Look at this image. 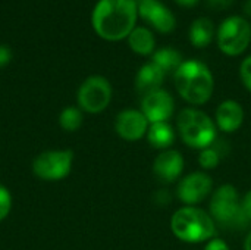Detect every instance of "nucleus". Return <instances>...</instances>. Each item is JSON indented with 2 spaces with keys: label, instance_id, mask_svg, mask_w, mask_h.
<instances>
[{
  "label": "nucleus",
  "instance_id": "20",
  "mask_svg": "<svg viewBox=\"0 0 251 250\" xmlns=\"http://www.w3.org/2000/svg\"><path fill=\"white\" fill-rule=\"evenodd\" d=\"M82 119H84V115L78 106H68L59 115V124L62 130L68 133L76 131L82 125Z\"/></svg>",
  "mask_w": 251,
  "mask_h": 250
},
{
  "label": "nucleus",
  "instance_id": "5",
  "mask_svg": "<svg viewBox=\"0 0 251 250\" xmlns=\"http://www.w3.org/2000/svg\"><path fill=\"white\" fill-rule=\"evenodd\" d=\"M178 133L181 140L193 149L203 150L216 140L215 121L197 108H185L176 118Z\"/></svg>",
  "mask_w": 251,
  "mask_h": 250
},
{
  "label": "nucleus",
  "instance_id": "14",
  "mask_svg": "<svg viewBox=\"0 0 251 250\" xmlns=\"http://www.w3.org/2000/svg\"><path fill=\"white\" fill-rule=\"evenodd\" d=\"M244 122V109L235 100H224L215 112V124L224 133H235Z\"/></svg>",
  "mask_w": 251,
  "mask_h": 250
},
{
  "label": "nucleus",
  "instance_id": "16",
  "mask_svg": "<svg viewBox=\"0 0 251 250\" xmlns=\"http://www.w3.org/2000/svg\"><path fill=\"white\" fill-rule=\"evenodd\" d=\"M216 38V27L215 22L207 16L196 18L188 28V40L197 49L209 47Z\"/></svg>",
  "mask_w": 251,
  "mask_h": 250
},
{
  "label": "nucleus",
  "instance_id": "8",
  "mask_svg": "<svg viewBox=\"0 0 251 250\" xmlns=\"http://www.w3.org/2000/svg\"><path fill=\"white\" fill-rule=\"evenodd\" d=\"M72 164V150H47L34 159L32 172L43 181H60L69 175Z\"/></svg>",
  "mask_w": 251,
  "mask_h": 250
},
{
  "label": "nucleus",
  "instance_id": "28",
  "mask_svg": "<svg viewBox=\"0 0 251 250\" xmlns=\"http://www.w3.org/2000/svg\"><path fill=\"white\" fill-rule=\"evenodd\" d=\"M12 60V50L7 46H0V68L6 66Z\"/></svg>",
  "mask_w": 251,
  "mask_h": 250
},
{
  "label": "nucleus",
  "instance_id": "30",
  "mask_svg": "<svg viewBox=\"0 0 251 250\" xmlns=\"http://www.w3.org/2000/svg\"><path fill=\"white\" fill-rule=\"evenodd\" d=\"M243 12H244V15H246V18L251 19V0H246V3H244V6H243Z\"/></svg>",
  "mask_w": 251,
  "mask_h": 250
},
{
  "label": "nucleus",
  "instance_id": "24",
  "mask_svg": "<svg viewBox=\"0 0 251 250\" xmlns=\"http://www.w3.org/2000/svg\"><path fill=\"white\" fill-rule=\"evenodd\" d=\"M235 0H206V4L210 10L215 12H222L226 9H231L234 6Z\"/></svg>",
  "mask_w": 251,
  "mask_h": 250
},
{
  "label": "nucleus",
  "instance_id": "18",
  "mask_svg": "<svg viewBox=\"0 0 251 250\" xmlns=\"http://www.w3.org/2000/svg\"><path fill=\"white\" fill-rule=\"evenodd\" d=\"M147 140L151 147L159 150H168L175 143V130L168 122L150 124L147 131Z\"/></svg>",
  "mask_w": 251,
  "mask_h": 250
},
{
  "label": "nucleus",
  "instance_id": "1",
  "mask_svg": "<svg viewBox=\"0 0 251 250\" xmlns=\"http://www.w3.org/2000/svg\"><path fill=\"white\" fill-rule=\"evenodd\" d=\"M137 21L135 0H99L91 13L93 29L106 41L125 40L137 27Z\"/></svg>",
  "mask_w": 251,
  "mask_h": 250
},
{
  "label": "nucleus",
  "instance_id": "11",
  "mask_svg": "<svg viewBox=\"0 0 251 250\" xmlns=\"http://www.w3.org/2000/svg\"><path fill=\"white\" fill-rule=\"evenodd\" d=\"M174 111H175V100L172 94L163 88L146 94L141 100V112L147 118L149 124L168 122Z\"/></svg>",
  "mask_w": 251,
  "mask_h": 250
},
{
  "label": "nucleus",
  "instance_id": "21",
  "mask_svg": "<svg viewBox=\"0 0 251 250\" xmlns=\"http://www.w3.org/2000/svg\"><path fill=\"white\" fill-rule=\"evenodd\" d=\"M221 161H222L221 155H219L212 146L203 149V150L200 152V155H199V165H200L204 171L218 168V165L221 164Z\"/></svg>",
  "mask_w": 251,
  "mask_h": 250
},
{
  "label": "nucleus",
  "instance_id": "2",
  "mask_svg": "<svg viewBox=\"0 0 251 250\" xmlns=\"http://www.w3.org/2000/svg\"><path fill=\"white\" fill-rule=\"evenodd\" d=\"M178 94L193 106H201L210 100L215 91V78L210 68L197 59L184 60L174 74Z\"/></svg>",
  "mask_w": 251,
  "mask_h": 250
},
{
  "label": "nucleus",
  "instance_id": "27",
  "mask_svg": "<svg viewBox=\"0 0 251 250\" xmlns=\"http://www.w3.org/2000/svg\"><path fill=\"white\" fill-rule=\"evenodd\" d=\"M241 208L244 215L247 217V220L251 222V190L246 193V196L241 199Z\"/></svg>",
  "mask_w": 251,
  "mask_h": 250
},
{
  "label": "nucleus",
  "instance_id": "15",
  "mask_svg": "<svg viewBox=\"0 0 251 250\" xmlns=\"http://www.w3.org/2000/svg\"><path fill=\"white\" fill-rule=\"evenodd\" d=\"M165 77H166V74L156 63H153L150 60L138 69V72L135 75V88L144 97L146 94H150V93L162 88Z\"/></svg>",
  "mask_w": 251,
  "mask_h": 250
},
{
  "label": "nucleus",
  "instance_id": "23",
  "mask_svg": "<svg viewBox=\"0 0 251 250\" xmlns=\"http://www.w3.org/2000/svg\"><path fill=\"white\" fill-rule=\"evenodd\" d=\"M240 78L244 87L251 93V55L247 56L240 65Z\"/></svg>",
  "mask_w": 251,
  "mask_h": 250
},
{
  "label": "nucleus",
  "instance_id": "31",
  "mask_svg": "<svg viewBox=\"0 0 251 250\" xmlns=\"http://www.w3.org/2000/svg\"><path fill=\"white\" fill-rule=\"evenodd\" d=\"M244 250H251V231L247 234V237L244 240Z\"/></svg>",
  "mask_w": 251,
  "mask_h": 250
},
{
  "label": "nucleus",
  "instance_id": "19",
  "mask_svg": "<svg viewBox=\"0 0 251 250\" xmlns=\"http://www.w3.org/2000/svg\"><path fill=\"white\" fill-rule=\"evenodd\" d=\"M151 62L156 63L166 75L175 74V71L182 65L184 57L179 50L175 47H160L151 55Z\"/></svg>",
  "mask_w": 251,
  "mask_h": 250
},
{
  "label": "nucleus",
  "instance_id": "10",
  "mask_svg": "<svg viewBox=\"0 0 251 250\" xmlns=\"http://www.w3.org/2000/svg\"><path fill=\"white\" fill-rule=\"evenodd\" d=\"M138 4V18L160 34H171L176 28L174 12L160 0H144Z\"/></svg>",
  "mask_w": 251,
  "mask_h": 250
},
{
  "label": "nucleus",
  "instance_id": "4",
  "mask_svg": "<svg viewBox=\"0 0 251 250\" xmlns=\"http://www.w3.org/2000/svg\"><path fill=\"white\" fill-rule=\"evenodd\" d=\"M209 208L215 222L225 230L241 231L250 224L243 212L238 190L232 184H224L218 187L212 194Z\"/></svg>",
  "mask_w": 251,
  "mask_h": 250
},
{
  "label": "nucleus",
  "instance_id": "13",
  "mask_svg": "<svg viewBox=\"0 0 251 250\" xmlns=\"http://www.w3.org/2000/svg\"><path fill=\"white\" fill-rule=\"evenodd\" d=\"M184 171V158L178 150H163L153 162V174L162 184L175 183Z\"/></svg>",
  "mask_w": 251,
  "mask_h": 250
},
{
  "label": "nucleus",
  "instance_id": "29",
  "mask_svg": "<svg viewBox=\"0 0 251 250\" xmlns=\"http://www.w3.org/2000/svg\"><path fill=\"white\" fill-rule=\"evenodd\" d=\"M174 1H175L178 6H181V7L191 9V7H194V6H197L200 0H174Z\"/></svg>",
  "mask_w": 251,
  "mask_h": 250
},
{
  "label": "nucleus",
  "instance_id": "17",
  "mask_svg": "<svg viewBox=\"0 0 251 250\" xmlns=\"http://www.w3.org/2000/svg\"><path fill=\"white\" fill-rule=\"evenodd\" d=\"M126 40L129 49L140 56H151L156 52V37L149 27L137 25Z\"/></svg>",
  "mask_w": 251,
  "mask_h": 250
},
{
  "label": "nucleus",
  "instance_id": "7",
  "mask_svg": "<svg viewBox=\"0 0 251 250\" xmlns=\"http://www.w3.org/2000/svg\"><path fill=\"white\" fill-rule=\"evenodd\" d=\"M112 84L101 75L88 77L78 88V108L87 113L103 112L112 100Z\"/></svg>",
  "mask_w": 251,
  "mask_h": 250
},
{
  "label": "nucleus",
  "instance_id": "6",
  "mask_svg": "<svg viewBox=\"0 0 251 250\" xmlns=\"http://www.w3.org/2000/svg\"><path fill=\"white\" fill-rule=\"evenodd\" d=\"M219 50L229 57L243 55L251 43V22L241 15H229L216 28Z\"/></svg>",
  "mask_w": 251,
  "mask_h": 250
},
{
  "label": "nucleus",
  "instance_id": "9",
  "mask_svg": "<svg viewBox=\"0 0 251 250\" xmlns=\"http://www.w3.org/2000/svg\"><path fill=\"white\" fill-rule=\"evenodd\" d=\"M212 177L207 172L197 171L185 175L179 181L176 187V196L185 206H197L207 199V196L212 193Z\"/></svg>",
  "mask_w": 251,
  "mask_h": 250
},
{
  "label": "nucleus",
  "instance_id": "25",
  "mask_svg": "<svg viewBox=\"0 0 251 250\" xmlns=\"http://www.w3.org/2000/svg\"><path fill=\"white\" fill-rule=\"evenodd\" d=\"M153 202L157 205V206H168L171 202H172V194L162 189V190H157L154 194H153Z\"/></svg>",
  "mask_w": 251,
  "mask_h": 250
},
{
  "label": "nucleus",
  "instance_id": "22",
  "mask_svg": "<svg viewBox=\"0 0 251 250\" xmlns=\"http://www.w3.org/2000/svg\"><path fill=\"white\" fill-rule=\"evenodd\" d=\"M10 211H12V194L3 184H0V221L7 218Z\"/></svg>",
  "mask_w": 251,
  "mask_h": 250
},
{
  "label": "nucleus",
  "instance_id": "3",
  "mask_svg": "<svg viewBox=\"0 0 251 250\" xmlns=\"http://www.w3.org/2000/svg\"><path fill=\"white\" fill-rule=\"evenodd\" d=\"M171 230L185 243H204L215 237L216 222L210 214L197 206H184L171 218Z\"/></svg>",
  "mask_w": 251,
  "mask_h": 250
},
{
  "label": "nucleus",
  "instance_id": "12",
  "mask_svg": "<svg viewBox=\"0 0 251 250\" xmlns=\"http://www.w3.org/2000/svg\"><path fill=\"white\" fill-rule=\"evenodd\" d=\"M149 121L141 111L137 109H125L118 113L115 121V130L118 136L126 141H137L147 136Z\"/></svg>",
  "mask_w": 251,
  "mask_h": 250
},
{
  "label": "nucleus",
  "instance_id": "32",
  "mask_svg": "<svg viewBox=\"0 0 251 250\" xmlns=\"http://www.w3.org/2000/svg\"><path fill=\"white\" fill-rule=\"evenodd\" d=\"M135 1H137V3H140V1H144V0H135Z\"/></svg>",
  "mask_w": 251,
  "mask_h": 250
},
{
  "label": "nucleus",
  "instance_id": "26",
  "mask_svg": "<svg viewBox=\"0 0 251 250\" xmlns=\"http://www.w3.org/2000/svg\"><path fill=\"white\" fill-rule=\"evenodd\" d=\"M204 250H229V246H228V243L225 240L213 237L212 240L207 242Z\"/></svg>",
  "mask_w": 251,
  "mask_h": 250
}]
</instances>
